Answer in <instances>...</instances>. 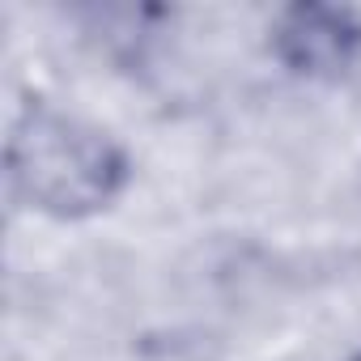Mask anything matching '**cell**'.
Segmentation results:
<instances>
[{
    "label": "cell",
    "mask_w": 361,
    "mask_h": 361,
    "mask_svg": "<svg viewBox=\"0 0 361 361\" xmlns=\"http://www.w3.org/2000/svg\"><path fill=\"white\" fill-rule=\"evenodd\" d=\"M353 361H361V353H357V357H353Z\"/></svg>",
    "instance_id": "3957f363"
},
{
    "label": "cell",
    "mask_w": 361,
    "mask_h": 361,
    "mask_svg": "<svg viewBox=\"0 0 361 361\" xmlns=\"http://www.w3.org/2000/svg\"><path fill=\"white\" fill-rule=\"evenodd\" d=\"M272 47L302 77H336L361 56V13L344 5H293L281 13Z\"/></svg>",
    "instance_id": "7a4b0ae2"
},
{
    "label": "cell",
    "mask_w": 361,
    "mask_h": 361,
    "mask_svg": "<svg viewBox=\"0 0 361 361\" xmlns=\"http://www.w3.org/2000/svg\"><path fill=\"white\" fill-rule=\"evenodd\" d=\"M9 188L26 209L60 221L90 217L106 209L128 183V157L90 119L30 106L9 128Z\"/></svg>",
    "instance_id": "6da1fadb"
}]
</instances>
